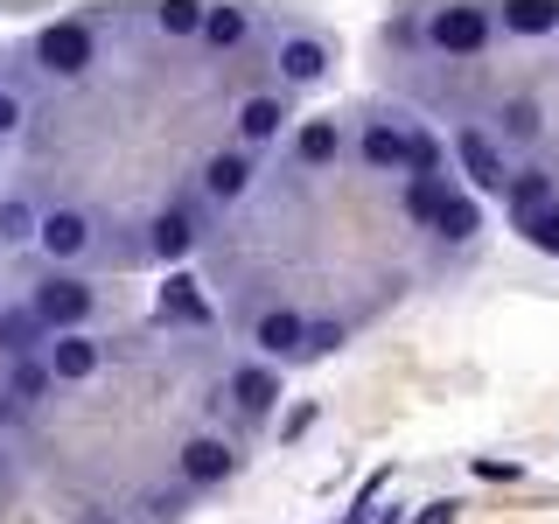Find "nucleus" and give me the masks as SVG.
Wrapping results in <instances>:
<instances>
[{"mask_svg":"<svg viewBox=\"0 0 559 524\" xmlns=\"http://www.w3.org/2000/svg\"><path fill=\"white\" fill-rule=\"evenodd\" d=\"M35 63H43L49 78H84V70L98 63V35H92V22H78V14L49 22L43 35H35Z\"/></svg>","mask_w":559,"mask_h":524,"instance_id":"1","label":"nucleus"},{"mask_svg":"<svg viewBox=\"0 0 559 524\" xmlns=\"http://www.w3.org/2000/svg\"><path fill=\"white\" fill-rule=\"evenodd\" d=\"M28 314H35V329H43V336H70V329H84V314H92V287H84V279H70V273H57V279H43V287H35Z\"/></svg>","mask_w":559,"mask_h":524,"instance_id":"2","label":"nucleus"},{"mask_svg":"<svg viewBox=\"0 0 559 524\" xmlns=\"http://www.w3.org/2000/svg\"><path fill=\"white\" fill-rule=\"evenodd\" d=\"M454 162H462L468 189H483V196H503V182H511V168H503V147H497L483 127H462V133H454Z\"/></svg>","mask_w":559,"mask_h":524,"instance_id":"3","label":"nucleus"},{"mask_svg":"<svg viewBox=\"0 0 559 524\" xmlns=\"http://www.w3.org/2000/svg\"><path fill=\"white\" fill-rule=\"evenodd\" d=\"M427 43L448 49V57H476V49L489 43V8H433Z\"/></svg>","mask_w":559,"mask_h":524,"instance_id":"4","label":"nucleus"},{"mask_svg":"<svg viewBox=\"0 0 559 524\" xmlns=\"http://www.w3.org/2000/svg\"><path fill=\"white\" fill-rule=\"evenodd\" d=\"M98 364H105V349L84 336V329H70V336H49V349H43L49 384H84V378H98Z\"/></svg>","mask_w":559,"mask_h":524,"instance_id":"5","label":"nucleus"},{"mask_svg":"<svg viewBox=\"0 0 559 524\" xmlns=\"http://www.w3.org/2000/svg\"><path fill=\"white\" fill-rule=\"evenodd\" d=\"M35 245H43L49 259H84L92 252V217H84V210H43V217H35Z\"/></svg>","mask_w":559,"mask_h":524,"instance_id":"6","label":"nucleus"},{"mask_svg":"<svg viewBox=\"0 0 559 524\" xmlns=\"http://www.w3.org/2000/svg\"><path fill=\"white\" fill-rule=\"evenodd\" d=\"M357 154H364V168H371V175H406L413 168V133L392 127V119H371L364 140H357Z\"/></svg>","mask_w":559,"mask_h":524,"instance_id":"7","label":"nucleus"},{"mask_svg":"<svg viewBox=\"0 0 559 524\" xmlns=\"http://www.w3.org/2000/svg\"><path fill=\"white\" fill-rule=\"evenodd\" d=\"M231 462H238V454L224 448L217 433H189V441H182V476L189 483H224V476H231Z\"/></svg>","mask_w":559,"mask_h":524,"instance_id":"8","label":"nucleus"},{"mask_svg":"<svg viewBox=\"0 0 559 524\" xmlns=\"http://www.w3.org/2000/svg\"><path fill=\"white\" fill-rule=\"evenodd\" d=\"M301 314L294 308H266L259 314V329H252V343H259V357H301Z\"/></svg>","mask_w":559,"mask_h":524,"instance_id":"9","label":"nucleus"},{"mask_svg":"<svg viewBox=\"0 0 559 524\" xmlns=\"http://www.w3.org/2000/svg\"><path fill=\"white\" fill-rule=\"evenodd\" d=\"M231 398H238V413H273L280 406V371H266V364H245V371H231Z\"/></svg>","mask_w":559,"mask_h":524,"instance_id":"10","label":"nucleus"},{"mask_svg":"<svg viewBox=\"0 0 559 524\" xmlns=\"http://www.w3.org/2000/svg\"><path fill=\"white\" fill-rule=\"evenodd\" d=\"M322 70H329V49L314 35H287L280 43V78L287 84H322Z\"/></svg>","mask_w":559,"mask_h":524,"instance_id":"11","label":"nucleus"},{"mask_svg":"<svg viewBox=\"0 0 559 524\" xmlns=\"http://www.w3.org/2000/svg\"><path fill=\"white\" fill-rule=\"evenodd\" d=\"M203 189H210L217 203H238L245 189H252V162H245L238 147H231V154H210V162H203Z\"/></svg>","mask_w":559,"mask_h":524,"instance_id":"12","label":"nucleus"},{"mask_svg":"<svg viewBox=\"0 0 559 524\" xmlns=\"http://www.w3.org/2000/svg\"><path fill=\"white\" fill-rule=\"evenodd\" d=\"M433 231H441L448 245H468V238L483 231V210H476V196H468V189H448L441 210H433Z\"/></svg>","mask_w":559,"mask_h":524,"instance_id":"13","label":"nucleus"},{"mask_svg":"<svg viewBox=\"0 0 559 524\" xmlns=\"http://www.w3.org/2000/svg\"><path fill=\"white\" fill-rule=\"evenodd\" d=\"M280 119H287V105H280L273 92H252V98L238 105V140H245V147H259V140L280 133Z\"/></svg>","mask_w":559,"mask_h":524,"instance_id":"14","label":"nucleus"},{"mask_svg":"<svg viewBox=\"0 0 559 524\" xmlns=\"http://www.w3.org/2000/svg\"><path fill=\"white\" fill-rule=\"evenodd\" d=\"M294 154H301L308 168H329L343 154V127L336 119H301V133H294Z\"/></svg>","mask_w":559,"mask_h":524,"instance_id":"15","label":"nucleus"},{"mask_svg":"<svg viewBox=\"0 0 559 524\" xmlns=\"http://www.w3.org/2000/svg\"><path fill=\"white\" fill-rule=\"evenodd\" d=\"M162 314H175V322H210V301H203V287L189 273H168V287H162Z\"/></svg>","mask_w":559,"mask_h":524,"instance_id":"16","label":"nucleus"},{"mask_svg":"<svg viewBox=\"0 0 559 524\" xmlns=\"http://www.w3.org/2000/svg\"><path fill=\"white\" fill-rule=\"evenodd\" d=\"M503 196H511V217H524V210L552 203L559 189H552V175H546V168H511V182H503Z\"/></svg>","mask_w":559,"mask_h":524,"instance_id":"17","label":"nucleus"},{"mask_svg":"<svg viewBox=\"0 0 559 524\" xmlns=\"http://www.w3.org/2000/svg\"><path fill=\"white\" fill-rule=\"evenodd\" d=\"M35 343H43L35 314H28V308H0V357H8V364H22Z\"/></svg>","mask_w":559,"mask_h":524,"instance_id":"18","label":"nucleus"},{"mask_svg":"<svg viewBox=\"0 0 559 524\" xmlns=\"http://www.w3.org/2000/svg\"><path fill=\"white\" fill-rule=\"evenodd\" d=\"M189 245H197V224H189V210H162V217H154V252L168 259H189Z\"/></svg>","mask_w":559,"mask_h":524,"instance_id":"19","label":"nucleus"},{"mask_svg":"<svg viewBox=\"0 0 559 524\" xmlns=\"http://www.w3.org/2000/svg\"><path fill=\"white\" fill-rule=\"evenodd\" d=\"M245 28H252V22H245V8H203V22H197V35H203L210 49H238Z\"/></svg>","mask_w":559,"mask_h":524,"instance_id":"20","label":"nucleus"},{"mask_svg":"<svg viewBox=\"0 0 559 524\" xmlns=\"http://www.w3.org/2000/svg\"><path fill=\"white\" fill-rule=\"evenodd\" d=\"M503 28H511V35H552L559 8H552V0H511V8H503Z\"/></svg>","mask_w":559,"mask_h":524,"instance_id":"21","label":"nucleus"},{"mask_svg":"<svg viewBox=\"0 0 559 524\" xmlns=\"http://www.w3.org/2000/svg\"><path fill=\"white\" fill-rule=\"evenodd\" d=\"M497 127H503V140H518V147H532V140L546 133V119H538V105H532V98H503Z\"/></svg>","mask_w":559,"mask_h":524,"instance_id":"22","label":"nucleus"},{"mask_svg":"<svg viewBox=\"0 0 559 524\" xmlns=\"http://www.w3.org/2000/svg\"><path fill=\"white\" fill-rule=\"evenodd\" d=\"M448 175H413V182H406V217L413 224H433V210H441V196H448Z\"/></svg>","mask_w":559,"mask_h":524,"instance_id":"23","label":"nucleus"},{"mask_svg":"<svg viewBox=\"0 0 559 524\" xmlns=\"http://www.w3.org/2000/svg\"><path fill=\"white\" fill-rule=\"evenodd\" d=\"M518 231L538 245V252H559V196L552 203H538V210H524L518 217Z\"/></svg>","mask_w":559,"mask_h":524,"instance_id":"24","label":"nucleus"},{"mask_svg":"<svg viewBox=\"0 0 559 524\" xmlns=\"http://www.w3.org/2000/svg\"><path fill=\"white\" fill-rule=\"evenodd\" d=\"M28 238H35V203L0 196V245H28Z\"/></svg>","mask_w":559,"mask_h":524,"instance_id":"25","label":"nucleus"},{"mask_svg":"<svg viewBox=\"0 0 559 524\" xmlns=\"http://www.w3.org/2000/svg\"><path fill=\"white\" fill-rule=\"evenodd\" d=\"M197 22H203V0H168V8H154V28H162L168 43L197 35Z\"/></svg>","mask_w":559,"mask_h":524,"instance_id":"26","label":"nucleus"},{"mask_svg":"<svg viewBox=\"0 0 559 524\" xmlns=\"http://www.w3.org/2000/svg\"><path fill=\"white\" fill-rule=\"evenodd\" d=\"M43 392H49V371H43L35 357H22V364H14V384H8V398H14V406H35Z\"/></svg>","mask_w":559,"mask_h":524,"instance_id":"27","label":"nucleus"},{"mask_svg":"<svg viewBox=\"0 0 559 524\" xmlns=\"http://www.w3.org/2000/svg\"><path fill=\"white\" fill-rule=\"evenodd\" d=\"M336 343H343V329H336V322H308V329H301V357H329Z\"/></svg>","mask_w":559,"mask_h":524,"instance_id":"28","label":"nucleus"},{"mask_svg":"<svg viewBox=\"0 0 559 524\" xmlns=\"http://www.w3.org/2000/svg\"><path fill=\"white\" fill-rule=\"evenodd\" d=\"M22 119H28L22 92H8V84H0V140H8V133H22Z\"/></svg>","mask_w":559,"mask_h":524,"instance_id":"29","label":"nucleus"},{"mask_svg":"<svg viewBox=\"0 0 559 524\" xmlns=\"http://www.w3.org/2000/svg\"><path fill=\"white\" fill-rule=\"evenodd\" d=\"M419 524H454V503H427V511H419Z\"/></svg>","mask_w":559,"mask_h":524,"instance_id":"30","label":"nucleus"},{"mask_svg":"<svg viewBox=\"0 0 559 524\" xmlns=\"http://www.w3.org/2000/svg\"><path fill=\"white\" fill-rule=\"evenodd\" d=\"M0 468H8V454H0Z\"/></svg>","mask_w":559,"mask_h":524,"instance_id":"31","label":"nucleus"},{"mask_svg":"<svg viewBox=\"0 0 559 524\" xmlns=\"http://www.w3.org/2000/svg\"><path fill=\"white\" fill-rule=\"evenodd\" d=\"M98 524H112V517H98Z\"/></svg>","mask_w":559,"mask_h":524,"instance_id":"32","label":"nucleus"}]
</instances>
